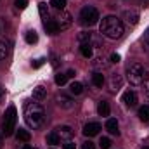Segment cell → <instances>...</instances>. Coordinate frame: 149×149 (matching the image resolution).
Wrapping results in <instances>:
<instances>
[{"instance_id": "f546056e", "label": "cell", "mask_w": 149, "mask_h": 149, "mask_svg": "<svg viewBox=\"0 0 149 149\" xmlns=\"http://www.w3.org/2000/svg\"><path fill=\"white\" fill-rule=\"evenodd\" d=\"M26 5H28L26 0H16V7H17V9H24Z\"/></svg>"}, {"instance_id": "277c9868", "label": "cell", "mask_w": 149, "mask_h": 149, "mask_svg": "<svg viewBox=\"0 0 149 149\" xmlns=\"http://www.w3.org/2000/svg\"><path fill=\"white\" fill-rule=\"evenodd\" d=\"M127 78H128V81H130L132 85H142V83H144V78H146V70H144V66L139 64V63L130 64L128 70H127Z\"/></svg>"}, {"instance_id": "8d00e7d4", "label": "cell", "mask_w": 149, "mask_h": 149, "mask_svg": "<svg viewBox=\"0 0 149 149\" xmlns=\"http://www.w3.org/2000/svg\"><path fill=\"white\" fill-rule=\"evenodd\" d=\"M5 97V90L3 88H0V99H3Z\"/></svg>"}, {"instance_id": "603a6c76", "label": "cell", "mask_w": 149, "mask_h": 149, "mask_svg": "<svg viewBox=\"0 0 149 149\" xmlns=\"http://www.w3.org/2000/svg\"><path fill=\"white\" fill-rule=\"evenodd\" d=\"M59 141H61V137L57 135V132H52V134H49V135H47V144L56 146V144H59Z\"/></svg>"}, {"instance_id": "d6986e66", "label": "cell", "mask_w": 149, "mask_h": 149, "mask_svg": "<svg viewBox=\"0 0 149 149\" xmlns=\"http://www.w3.org/2000/svg\"><path fill=\"white\" fill-rule=\"evenodd\" d=\"M38 10H40V16H42V19H43V23L49 21V9H47V3L40 2V3H38Z\"/></svg>"}, {"instance_id": "d4e9b609", "label": "cell", "mask_w": 149, "mask_h": 149, "mask_svg": "<svg viewBox=\"0 0 149 149\" xmlns=\"http://www.w3.org/2000/svg\"><path fill=\"white\" fill-rule=\"evenodd\" d=\"M125 17H127V21L132 23V24H137V21H139V16H137L135 12H125Z\"/></svg>"}, {"instance_id": "4316f807", "label": "cell", "mask_w": 149, "mask_h": 149, "mask_svg": "<svg viewBox=\"0 0 149 149\" xmlns=\"http://www.w3.org/2000/svg\"><path fill=\"white\" fill-rule=\"evenodd\" d=\"M90 38H92L90 33H85V31H83V33L78 35V42H80V43H90Z\"/></svg>"}, {"instance_id": "44dd1931", "label": "cell", "mask_w": 149, "mask_h": 149, "mask_svg": "<svg viewBox=\"0 0 149 149\" xmlns=\"http://www.w3.org/2000/svg\"><path fill=\"white\" fill-rule=\"evenodd\" d=\"M70 90H71V94H74V95H80V94L83 92V85H81L80 81H73V83L70 85Z\"/></svg>"}, {"instance_id": "ffe728a7", "label": "cell", "mask_w": 149, "mask_h": 149, "mask_svg": "<svg viewBox=\"0 0 149 149\" xmlns=\"http://www.w3.org/2000/svg\"><path fill=\"white\" fill-rule=\"evenodd\" d=\"M120 87H121V78H120V74H113L111 76V92H116Z\"/></svg>"}, {"instance_id": "74e56055", "label": "cell", "mask_w": 149, "mask_h": 149, "mask_svg": "<svg viewBox=\"0 0 149 149\" xmlns=\"http://www.w3.org/2000/svg\"><path fill=\"white\" fill-rule=\"evenodd\" d=\"M23 149H37V148H33V146H24Z\"/></svg>"}, {"instance_id": "52a82bcc", "label": "cell", "mask_w": 149, "mask_h": 149, "mask_svg": "<svg viewBox=\"0 0 149 149\" xmlns=\"http://www.w3.org/2000/svg\"><path fill=\"white\" fill-rule=\"evenodd\" d=\"M71 14L70 12H63L61 16H59V21H57V24H59V30H68L70 26H71Z\"/></svg>"}, {"instance_id": "9a60e30c", "label": "cell", "mask_w": 149, "mask_h": 149, "mask_svg": "<svg viewBox=\"0 0 149 149\" xmlns=\"http://www.w3.org/2000/svg\"><path fill=\"white\" fill-rule=\"evenodd\" d=\"M16 137H17V141H21V142H30V139H31L30 132H28V130H23V128H19V130H17Z\"/></svg>"}, {"instance_id": "30bf717a", "label": "cell", "mask_w": 149, "mask_h": 149, "mask_svg": "<svg viewBox=\"0 0 149 149\" xmlns=\"http://www.w3.org/2000/svg\"><path fill=\"white\" fill-rule=\"evenodd\" d=\"M45 97H47V88L43 85H38L33 88V99L35 101H43Z\"/></svg>"}, {"instance_id": "6da1fadb", "label": "cell", "mask_w": 149, "mask_h": 149, "mask_svg": "<svg viewBox=\"0 0 149 149\" xmlns=\"http://www.w3.org/2000/svg\"><path fill=\"white\" fill-rule=\"evenodd\" d=\"M24 120H26V125L31 127L33 130L40 128L43 125V121H45L43 108L38 102H28L26 108H24Z\"/></svg>"}, {"instance_id": "1f68e13d", "label": "cell", "mask_w": 149, "mask_h": 149, "mask_svg": "<svg viewBox=\"0 0 149 149\" xmlns=\"http://www.w3.org/2000/svg\"><path fill=\"white\" fill-rule=\"evenodd\" d=\"M43 63H45V59H37V61H33V63H31V66H33V68H40Z\"/></svg>"}, {"instance_id": "2e32d148", "label": "cell", "mask_w": 149, "mask_h": 149, "mask_svg": "<svg viewBox=\"0 0 149 149\" xmlns=\"http://www.w3.org/2000/svg\"><path fill=\"white\" fill-rule=\"evenodd\" d=\"M80 52H81L83 57H92V54H94L90 43H81V45H80Z\"/></svg>"}, {"instance_id": "7c38bea8", "label": "cell", "mask_w": 149, "mask_h": 149, "mask_svg": "<svg viewBox=\"0 0 149 149\" xmlns=\"http://www.w3.org/2000/svg\"><path fill=\"white\" fill-rule=\"evenodd\" d=\"M57 104L61 106V108H66V109H70V108H73V101H71V97H68V95H57Z\"/></svg>"}, {"instance_id": "83f0119b", "label": "cell", "mask_w": 149, "mask_h": 149, "mask_svg": "<svg viewBox=\"0 0 149 149\" xmlns=\"http://www.w3.org/2000/svg\"><path fill=\"white\" fill-rule=\"evenodd\" d=\"M66 81H68V74H63V73L56 74V83L57 85H64Z\"/></svg>"}, {"instance_id": "d6a6232c", "label": "cell", "mask_w": 149, "mask_h": 149, "mask_svg": "<svg viewBox=\"0 0 149 149\" xmlns=\"http://www.w3.org/2000/svg\"><path fill=\"white\" fill-rule=\"evenodd\" d=\"M120 59H121V57H120V54H111V63L116 64V63H120Z\"/></svg>"}, {"instance_id": "9c48e42d", "label": "cell", "mask_w": 149, "mask_h": 149, "mask_svg": "<svg viewBox=\"0 0 149 149\" xmlns=\"http://www.w3.org/2000/svg\"><path fill=\"white\" fill-rule=\"evenodd\" d=\"M43 26H45L47 33H50V35H56V33H59V31H61V30H59V24H57V21H56V19H49V21H45V23H43Z\"/></svg>"}, {"instance_id": "8992f818", "label": "cell", "mask_w": 149, "mask_h": 149, "mask_svg": "<svg viewBox=\"0 0 149 149\" xmlns=\"http://www.w3.org/2000/svg\"><path fill=\"white\" fill-rule=\"evenodd\" d=\"M101 130H102L101 123H97V121H90V123H87V125L83 127V135H85V137H95Z\"/></svg>"}, {"instance_id": "836d02e7", "label": "cell", "mask_w": 149, "mask_h": 149, "mask_svg": "<svg viewBox=\"0 0 149 149\" xmlns=\"http://www.w3.org/2000/svg\"><path fill=\"white\" fill-rule=\"evenodd\" d=\"M64 149H74V144H73V142H70V141H68V142L64 144Z\"/></svg>"}, {"instance_id": "ba28073f", "label": "cell", "mask_w": 149, "mask_h": 149, "mask_svg": "<svg viewBox=\"0 0 149 149\" xmlns=\"http://www.w3.org/2000/svg\"><path fill=\"white\" fill-rule=\"evenodd\" d=\"M123 102H125V106L134 108V106L137 104V94H135L134 90H127V92L123 94Z\"/></svg>"}, {"instance_id": "e575fe53", "label": "cell", "mask_w": 149, "mask_h": 149, "mask_svg": "<svg viewBox=\"0 0 149 149\" xmlns=\"http://www.w3.org/2000/svg\"><path fill=\"white\" fill-rule=\"evenodd\" d=\"M144 43H146V45L149 47V30L146 31V35H144Z\"/></svg>"}, {"instance_id": "4dcf8cb0", "label": "cell", "mask_w": 149, "mask_h": 149, "mask_svg": "<svg viewBox=\"0 0 149 149\" xmlns=\"http://www.w3.org/2000/svg\"><path fill=\"white\" fill-rule=\"evenodd\" d=\"M81 149H95V146H94L90 141H87V142H83V144H81Z\"/></svg>"}, {"instance_id": "4fadbf2b", "label": "cell", "mask_w": 149, "mask_h": 149, "mask_svg": "<svg viewBox=\"0 0 149 149\" xmlns=\"http://www.w3.org/2000/svg\"><path fill=\"white\" fill-rule=\"evenodd\" d=\"M57 135H59L61 139H70V137L73 135V130H71V127L63 125V127H59V128H57Z\"/></svg>"}, {"instance_id": "7a4b0ae2", "label": "cell", "mask_w": 149, "mask_h": 149, "mask_svg": "<svg viewBox=\"0 0 149 149\" xmlns=\"http://www.w3.org/2000/svg\"><path fill=\"white\" fill-rule=\"evenodd\" d=\"M101 33L111 40H116L123 35V23L114 16H108L101 23Z\"/></svg>"}, {"instance_id": "f35d334b", "label": "cell", "mask_w": 149, "mask_h": 149, "mask_svg": "<svg viewBox=\"0 0 149 149\" xmlns=\"http://www.w3.org/2000/svg\"><path fill=\"white\" fill-rule=\"evenodd\" d=\"M142 149H149V146H144V148H142Z\"/></svg>"}, {"instance_id": "e0dca14e", "label": "cell", "mask_w": 149, "mask_h": 149, "mask_svg": "<svg viewBox=\"0 0 149 149\" xmlns=\"http://www.w3.org/2000/svg\"><path fill=\"white\" fill-rule=\"evenodd\" d=\"M139 118L144 123H149V106H141L139 108Z\"/></svg>"}, {"instance_id": "3957f363", "label": "cell", "mask_w": 149, "mask_h": 149, "mask_svg": "<svg viewBox=\"0 0 149 149\" xmlns=\"http://www.w3.org/2000/svg\"><path fill=\"white\" fill-rule=\"evenodd\" d=\"M16 121H17V111H16V106H9L5 116H3V123H2V132L5 137H10L16 130Z\"/></svg>"}, {"instance_id": "484cf974", "label": "cell", "mask_w": 149, "mask_h": 149, "mask_svg": "<svg viewBox=\"0 0 149 149\" xmlns=\"http://www.w3.org/2000/svg\"><path fill=\"white\" fill-rule=\"evenodd\" d=\"M50 5L56 7V9H59V10H63L66 7V0H50Z\"/></svg>"}, {"instance_id": "5bb4252c", "label": "cell", "mask_w": 149, "mask_h": 149, "mask_svg": "<svg viewBox=\"0 0 149 149\" xmlns=\"http://www.w3.org/2000/svg\"><path fill=\"white\" fill-rule=\"evenodd\" d=\"M109 104L106 102V101H101L99 104H97V113L101 114V116H109Z\"/></svg>"}, {"instance_id": "8fae6325", "label": "cell", "mask_w": 149, "mask_h": 149, "mask_svg": "<svg viewBox=\"0 0 149 149\" xmlns=\"http://www.w3.org/2000/svg\"><path fill=\"white\" fill-rule=\"evenodd\" d=\"M106 130H108L111 135H118V134H120V130H118V121H116L114 118H109V120L106 121Z\"/></svg>"}, {"instance_id": "cb8c5ba5", "label": "cell", "mask_w": 149, "mask_h": 149, "mask_svg": "<svg viewBox=\"0 0 149 149\" xmlns=\"http://www.w3.org/2000/svg\"><path fill=\"white\" fill-rule=\"evenodd\" d=\"M26 42H28V43H37V42H38V35H37V31L30 30V31L26 33Z\"/></svg>"}, {"instance_id": "5b68a950", "label": "cell", "mask_w": 149, "mask_h": 149, "mask_svg": "<svg viewBox=\"0 0 149 149\" xmlns=\"http://www.w3.org/2000/svg\"><path fill=\"white\" fill-rule=\"evenodd\" d=\"M97 21H99V10L95 7L87 5V7L81 9V12H80V23L83 26H94V24H97Z\"/></svg>"}, {"instance_id": "ac0fdd59", "label": "cell", "mask_w": 149, "mask_h": 149, "mask_svg": "<svg viewBox=\"0 0 149 149\" xmlns=\"http://www.w3.org/2000/svg\"><path fill=\"white\" fill-rule=\"evenodd\" d=\"M92 83H94L95 87H99V88H101V87L104 85V74H102V73H94V74H92Z\"/></svg>"}, {"instance_id": "d590c367", "label": "cell", "mask_w": 149, "mask_h": 149, "mask_svg": "<svg viewBox=\"0 0 149 149\" xmlns=\"http://www.w3.org/2000/svg\"><path fill=\"white\" fill-rule=\"evenodd\" d=\"M66 74H68V78H73V76H74V71H73V70H68V73H66Z\"/></svg>"}, {"instance_id": "f1b7e54d", "label": "cell", "mask_w": 149, "mask_h": 149, "mask_svg": "<svg viewBox=\"0 0 149 149\" xmlns=\"http://www.w3.org/2000/svg\"><path fill=\"white\" fill-rule=\"evenodd\" d=\"M99 146H101V149H109L111 148V141H109L108 137H102L101 142H99Z\"/></svg>"}, {"instance_id": "7402d4cb", "label": "cell", "mask_w": 149, "mask_h": 149, "mask_svg": "<svg viewBox=\"0 0 149 149\" xmlns=\"http://www.w3.org/2000/svg\"><path fill=\"white\" fill-rule=\"evenodd\" d=\"M7 56H9V43L0 40V61H2V59H5Z\"/></svg>"}]
</instances>
